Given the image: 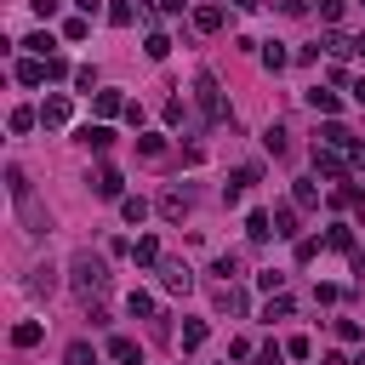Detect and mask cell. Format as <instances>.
<instances>
[{
	"label": "cell",
	"instance_id": "6da1fadb",
	"mask_svg": "<svg viewBox=\"0 0 365 365\" xmlns=\"http://www.w3.org/2000/svg\"><path fill=\"white\" fill-rule=\"evenodd\" d=\"M68 285L80 291V302H103L108 285H114V274H108V262L97 251H74L68 257Z\"/></svg>",
	"mask_w": 365,
	"mask_h": 365
},
{
	"label": "cell",
	"instance_id": "7a4b0ae2",
	"mask_svg": "<svg viewBox=\"0 0 365 365\" xmlns=\"http://www.w3.org/2000/svg\"><path fill=\"white\" fill-rule=\"evenodd\" d=\"M194 103H200V120L205 125H222L228 120V108H222V91H217V74H194Z\"/></svg>",
	"mask_w": 365,
	"mask_h": 365
},
{
	"label": "cell",
	"instance_id": "3957f363",
	"mask_svg": "<svg viewBox=\"0 0 365 365\" xmlns=\"http://www.w3.org/2000/svg\"><path fill=\"white\" fill-rule=\"evenodd\" d=\"M314 171L331 177V182H342V177H348V154L331 148V143H314Z\"/></svg>",
	"mask_w": 365,
	"mask_h": 365
},
{
	"label": "cell",
	"instance_id": "277c9868",
	"mask_svg": "<svg viewBox=\"0 0 365 365\" xmlns=\"http://www.w3.org/2000/svg\"><path fill=\"white\" fill-rule=\"evenodd\" d=\"M91 194H97V200H125V177H120L114 165H97V177H91Z\"/></svg>",
	"mask_w": 365,
	"mask_h": 365
},
{
	"label": "cell",
	"instance_id": "5b68a950",
	"mask_svg": "<svg viewBox=\"0 0 365 365\" xmlns=\"http://www.w3.org/2000/svg\"><path fill=\"white\" fill-rule=\"evenodd\" d=\"M160 285H165V291H194V268L177 262V257H165V262H160Z\"/></svg>",
	"mask_w": 365,
	"mask_h": 365
},
{
	"label": "cell",
	"instance_id": "8992f818",
	"mask_svg": "<svg viewBox=\"0 0 365 365\" xmlns=\"http://www.w3.org/2000/svg\"><path fill=\"white\" fill-rule=\"evenodd\" d=\"M68 114H74V103H68L63 91H51V97L40 103V125H51V131H57V125H68Z\"/></svg>",
	"mask_w": 365,
	"mask_h": 365
},
{
	"label": "cell",
	"instance_id": "52a82bcc",
	"mask_svg": "<svg viewBox=\"0 0 365 365\" xmlns=\"http://www.w3.org/2000/svg\"><path fill=\"white\" fill-rule=\"evenodd\" d=\"M222 23H228V11H222L217 0H200V6H194V29H200V34H217Z\"/></svg>",
	"mask_w": 365,
	"mask_h": 365
},
{
	"label": "cell",
	"instance_id": "ba28073f",
	"mask_svg": "<svg viewBox=\"0 0 365 365\" xmlns=\"http://www.w3.org/2000/svg\"><path fill=\"white\" fill-rule=\"evenodd\" d=\"M331 205H336V211H365V188H359V182H336V188H331Z\"/></svg>",
	"mask_w": 365,
	"mask_h": 365
},
{
	"label": "cell",
	"instance_id": "9c48e42d",
	"mask_svg": "<svg viewBox=\"0 0 365 365\" xmlns=\"http://www.w3.org/2000/svg\"><path fill=\"white\" fill-rule=\"evenodd\" d=\"M46 80H51L46 57H23V63H17V86H46Z\"/></svg>",
	"mask_w": 365,
	"mask_h": 365
},
{
	"label": "cell",
	"instance_id": "30bf717a",
	"mask_svg": "<svg viewBox=\"0 0 365 365\" xmlns=\"http://www.w3.org/2000/svg\"><path fill=\"white\" fill-rule=\"evenodd\" d=\"M80 143H86L91 154H108V143H114V131H108V120H97V125H80Z\"/></svg>",
	"mask_w": 365,
	"mask_h": 365
},
{
	"label": "cell",
	"instance_id": "8fae6325",
	"mask_svg": "<svg viewBox=\"0 0 365 365\" xmlns=\"http://www.w3.org/2000/svg\"><path fill=\"white\" fill-rule=\"evenodd\" d=\"M160 217H165V222H182V217H188V194H182V188H165V194H160Z\"/></svg>",
	"mask_w": 365,
	"mask_h": 365
},
{
	"label": "cell",
	"instance_id": "7c38bea8",
	"mask_svg": "<svg viewBox=\"0 0 365 365\" xmlns=\"http://www.w3.org/2000/svg\"><path fill=\"white\" fill-rule=\"evenodd\" d=\"M108 359H114V365H143V348H137L131 336H108Z\"/></svg>",
	"mask_w": 365,
	"mask_h": 365
},
{
	"label": "cell",
	"instance_id": "4fadbf2b",
	"mask_svg": "<svg viewBox=\"0 0 365 365\" xmlns=\"http://www.w3.org/2000/svg\"><path fill=\"white\" fill-rule=\"evenodd\" d=\"M91 108H97V120H114V114H125L131 103H125L120 91H97V97H91Z\"/></svg>",
	"mask_w": 365,
	"mask_h": 365
},
{
	"label": "cell",
	"instance_id": "5bb4252c",
	"mask_svg": "<svg viewBox=\"0 0 365 365\" xmlns=\"http://www.w3.org/2000/svg\"><path fill=\"white\" fill-rule=\"evenodd\" d=\"M302 103H308L314 114H325V120H336V91H325V86H314V91H302Z\"/></svg>",
	"mask_w": 365,
	"mask_h": 365
},
{
	"label": "cell",
	"instance_id": "9a60e30c",
	"mask_svg": "<svg viewBox=\"0 0 365 365\" xmlns=\"http://www.w3.org/2000/svg\"><path fill=\"white\" fill-rule=\"evenodd\" d=\"M131 257H137V268H160V262H165V257H160V240H154V234H143V240L131 245Z\"/></svg>",
	"mask_w": 365,
	"mask_h": 365
},
{
	"label": "cell",
	"instance_id": "2e32d148",
	"mask_svg": "<svg viewBox=\"0 0 365 365\" xmlns=\"http://www.w3.org/2000/svg\"><path fill=\"white\" fill-rule=\"evenodd\" d=\"M217 308H228V314H245L251 302H245V291H240L234 279H222V285H217Z\"/></svg>",
	"mask_w": 365,
	"mask_h": 365
},
{
	"label": "cell",
	"instance_id": "e0dca14e",
	"mask_svg": "<svg viewBox=\"0 0 365 365\" xmlns=\"http://www.w3.org/2000/svg\"><path fill=\"white\" fill-rule=\"evenodd\" d=\"M291 205H297V211H314V205H319V188H314L308 177H297V182H291Z\"/></svg>",
	"mask_w": 365,
	"mask_h": 365
},
{
	"label": "cell",
	"instance_id": "ac0fdd59",
	"mask_svg": "<svg viewBox=\"0 0 365 365\" xmlns=\"http://www.w3.org/2000/svg\"><path fill=\"white\" fill-rule=\"evenodd\" d=\"M268 234H274V217H268V211H251V217H245V240H251V245H262Z\"/></svg>",
	"mask_w": 365,
	"mask_h": 365
},
{
	"label": "cell",
	"instance_id": "d6986e66",
	"mask_svg": "<svg viewBox=\"0 0 365 365\" xmlns=\"http://www.w3.org/2000/svg\"><path fill=\"white\" fill-rule=\"evenodd\" d=\"M137 17H143V6H131V0H114V6H108V23H114V29H131Z\"/></svg>",
	"mask_w": 365,
	"mask_h": 365
},
{
	"label": "cell",
	"instance_id": "ffe728a7",
	"mask_svg": "<svg viewBox=\"0 0 365 365\" xmlns=\"http://www.w3.org/2000/svg\"><path fill=\"white\" fill-rule=\"evenodd\" d=\"M319 51H331V57H348V51H354V40H348L342 29H325V34H319Z\"/></svg>",
	"mask_w": 365,
	"mask_h": 365
},
{
	"label": "cell",
	"instance_id": "44dd1931",
	"mask_svg": "<svg viewBox=\"0 0 365 365\" xmlns=\"http://www.w3.org/2000/svg\"><path fill=\"white\" fill-rule=\"evenodd\" d=\"M319 143H331V148H348V143H354V131H348L342 120H325V125H319Z\"/></svg>",
	"mask_w": 365,
	"mask_h": 365
},
{
	"label": "cell",
	"instance_id": "7402d4cb",
	"mask_svg": "<svg viewBox=\"0 0 365 365\" xmlns=\"http://www.w3.org/2000/svg\"><path fill=\"white\" fill-rule=\"evenodd\" d=\"M137 154L143 160H160L165 154V131H137Z\"/></svg>",
	"mask_w": 365,
	"mask_h": 365
},
{
	"label": "cell",
	"instance_id": "603a6c76",
	"mask_svg": "<svg viewBox=\"0 0 365 365\" xmlns=\"http://www.w3.org/2000/svg\"><path fill=\"white\" fill-rule=\"evenodd\" d=\"M40 336H46V325H40V319H23V325H11V342H17V348H34Z\"/></svg>",
	"mask_w": 365,
	"mask_h": 365
},
{
	"label": "cell",
	"instance_id": "cb8c5ba5",
	"mask_svg": "<svg viewBox=\"0 0 365 365\" xmlns=\"http://www.w3.org/2000/svg\"><path fill=\"white\" fill-rule=\"evenodd\" d=\"M205 336H211V325H205V319H188V325H182V354L205 348Z\"/></svg>",
	"mask_w": 365,
	"mask_h": 365
},
{
	"label": "cell",
	"instance_id": "d4e9b609",
	"mask_svg": "<svg viewBox=\"0 0 365 365\" xmlns=\"http://www.w3.org/2000/svg\"><path fill=\"white\" fill-rule=\"evenodd\" d=\"M285 63H291V51H285L279 40H268V46H262V68H268V74H279Z\"/></svg>",
	"mask_w": 365,
	"mask_h": 365
},
{
	"label": "cell",
	"instance_id": "484cf974",
	"mask_svg": "<svg viewBox=\"0 0 365 365\" xmlns=\"http://www.w3.org/2000/svg\"><path fill=\"white\" fill-rule=\"evenodd\" d=\"M120 217H125V222L137 228V222L148 217V200H143V194H125V200H120Z\"/></svg>",
	"mask_w": 365,
	"mask_h": 365
},
{
	"label": "cell",
	"instance_id": "4316f807",
	"mask_svg": "<svg viewBox=\"0 0 365 365\" xmlns=\"http://www.w3.org/2000/svg\"><path fill=\"white\" fill-rule=\"evenodd\" d=\"M274 234L279 240H297V205H279L274 211Z\"/></svg>",
	"mask_w": 365,
	"mask_h": 365
},
{
	"label": "cell",
	"instance_id": "83f0119b",
	"mask_svg": "<svg viewBox=\"0 0 365 365\" xmlns=\"http://www.w3.org/2000/svg\"><path fill=\"white\" fill-rule=\"evenodd\" d=\"M29 291H34V297H51V291H57V268H34V274H29Z\"/></svg>",
	"mask_w": 365,
	"mask_h": 365
},
{
	"label": "cell",
	"instance_id": "f1b7e54d",
	"mask_svg": "<svg viewBox=\"0 0 365 365\" xmlns=\"http://www.w3.org/2000/svg\"><path fill=\"white\" fill-rule=\"evenodd\" d=\"M125 308H131V319H160V314H154V297H148V291H131V297H125Z\"/></svg>",
	"mask_w": 365,
	"mask_h": 365
},
{
	"label": "cell",
	"instance_id": "f546056e",
	"mask_svg": "<svg viewBox=\"0 0 365 365\" xmlns=\"http://www.w3.org/2000/svg\"><path fill=\"white\" fill-rule=\"evenodd\" d=\"M51 46H57V40H51L46 29H34V34L23 40V51H29V57H51Z\"/></svg>",
	"mask_w": 365,
	"mask_h": 365
},
{
	"label": "cell",
	"instance_id": "4dcf8cb0",
	"mask_svg": "<svg viewBox=\"0 0 365 365\" xmlns=\"http://www.w3.org/2000/svg\"><path fill=\"white\" fill-rule=\"evenodd\" d=\"M285 137H291V131H285V125H268V131H262V148H268V154H274V160H279V154H285V148H291V143H285Z\"/></svg>",
	"mask_w": 365,
	"mask_h": 365
},
{
	"label": "cell",
	"instance_id": "1f68e13d",
	"mask_svg": "<svg viewBox=\"0 0 365 365\" xmlns=\"http://www.w3.org/2000/svg\"><path fill=\"white\" fill-rule=\"evenodd\" d=\"M6 194H11V200L34 194V188H29V177H23V165H6Z\"/></svg>",
	"mask_w": 365,
	"mask_h": 365
},
{
	"label": "cell",
	"instance_id": "d6a6232c",
	"mask_svg": "<svg viewBox=\"0 0 365 365\" xmlns=\"http://www.w3.org/2000/svg\"><path fill=\"white\" fill-rule=\"evenodd\" d=\"M262 319H268V325H274V319H291V297H285V291H274V297H268V308H262Z\"/></svg>",
	"mask_w": 365,
	"mask_h": 365
},
{
	"label": "cell",
	"instance_id": "836d02e7",
	"mask_svg": "<svg viewBox=\"0 0 365 365\" xmlns=\"http://www.w3.org/2000/svg\"><path fill=\"white\" fill-rule=\"evenodd\" d=\"M325 251H354V228H342V222H336V228L325 234Z\"/></svg>",
	"mask_w": 365,
	"mask_h": 365
},
{
	"label": "cell",
	"instance_id": "e575fe53",
	"mask_svg": "<svg viewBox=\"0 0 365 365\" xmlns=\"http://www.w3.org/2000/svg\"><path fill=\"white\" fill-rule=\"evenodd\" d=\"M143 51H148V57H154V63H160V57H165V51H171V40H165V34H160V29H148V40H143Z\"/></svg>",
	"mask_w": 365,
	"mask_h": 365
},
{
	"label": "cell",
	"instance_id": "d590c367",
	"mask_svg": "<svg viewBox=\"0 0 365 365\" xmlns=\"http://www.w3.org/2000/svg\"><path fill=\"white\" fill-rule=\"evenodd\" d=\"M165 125H188V103L182 97H165Z\"/></svg>",
	"mask_w": 365,
	"mask_h": 365
},
{
	"label": "cell",
	"instance_id": "8d00e7d4",
	"mask_svg": "<svg viewBox=\"0 0 365 365\" xmlns=\"http://www.w3.org/2000/svg\"><path fill=\"white\" fill-rule=\"evenodd\" d=\"M34 120H40V114H34V108H11V120H6V125H11V131H17V137H23V131H34Z\"/></svg>",
	"mask_w": 365,
	"mask_h": 365
},
{
	"label": "cell",
	"instance_id": "74e56055",
	"mask_svg": "<svg viewBox=\"0 0 365 365\" xmlns=\"http://www.w3.org/2000/svg\"><path fill=\"white\" fill-rule=\"evenodd\" d=\"M68 365H97V354H91V342H68V354H63Z\"/></svg>",
	"mask_w": 365,
	"mask_h": 365
},
{
	"label": "cell",
	"instance_id": "f35d334b",
	"mask_svg": "<svg viewBox=\"0 0 365 365\" xmlns=\"http://www.w3.org/2000/svg\"><path fill=\"white\" fill-rule=\"evenodd\" d=\"M285 359H291V354H285L279 342H262V348H257V365H285Z\"/></svg>",
	"mask_w": 365,
	"mask_h": 365
},
{
	"label": "cell",
	"instance_id": "ab89813d",
	"mask_svg": "<svg viewBox=\"0 0 365 365\" xmlns=\"http://www.w3.org/2000/svg\"><path fill=\"white\" fill-rule=\"evenodd\" d=\"M257 285L274 297V291H285V274H279V268H262V274H257Z\"/></svg>",
	"mask_w": 365,
	"mask_h": 365
},
{
	"label": "cell",
	"instance_id": "60d3db41",
	"mask_svg": "<svg viewBox=\"0 0 365 365\" xmlns=\"http://www.w3.org/2000/svg\"><path fill=\"white\" fill-rule=\"evenodd\" d=\"M86 34H91L86 17H68V23H63V40H86Z\"/></svg>",
	"mask_w": 365,
	"mask_h": 365
},
{
	"label": "cell",
	"instance_id": "b9f144b4",
	"mask_svg": "<svg viewBox=\"0 0 365 365\" xmlns=\"http://www.w3.org/2000/svg\"><path fill=\"white\" fill-rule=\"evenodd\" d=\"M211 274H217V279H234V274H240V257H217Z\"/></svg>",
	"mask_w": 365,
	"mask_h": 365
},
{
	"label": "cell",
	"instance_id": "7bdbcfd3",
	"mask_svg": "<svg viewBox=\"0 0 365 365\" xmlns=\"http://www.w3.org/2000/svg\"><path fill=\"white\" fill-rule=\"evenodd\" d=\"M342 154H348V171H365V143H359V137H354Z\"/></svg>",
	"mask_w": 365,
	"mask_h": 365
},
{
	"label": "cell",
	"instance_id": "ee69618b",
	"mask_svg": "<svg viewBox=\"0 0 365 365\" xmlns=\"http://www.w3.org/2000/svg\"><path fill=\"white\" fill-rule=\"evenodd\" d=\"M46 68H51V86H57V80H74V74H68V63H63V57H57V51H51V57H46Z\"/></svg>",
	"mask_w": 365,
	"mask_h": 365
},
{
	"label": "cell",
	"instance_id": "f6af8a7d",
	"mask_svg": "<svg viewBox=\"0 0 365 365\" xmlns=\"http://www.w3.org/2000/svg\"><path fill=\"white\" fill-rule=\"evenodd\" d=\"M74 86H80V91H97V68H91V63H86V68H74Z\"/></svg>",
	"mask_w": 365,
	"mask_h": 365
},
{
	"label": "cell",
	"instance_id": "bcb514c9",
	"mask_svg": "<svg viewBox=\"0 0 365 365\" xmlns=\"http://www.w3.org/2000/svg\"><path fill=\"white\" fill-rule=\"evenodd\" d=\"M285 354H291V359H308V354H314V342H308V336H291V342H285Z\"/></svg>",
	"mask_w": 365,
	"mask_h": 365
},
{
	"label": "cell",
	"instance_id": "7dc6e473",
	"mask_svg": "<svg viewBox=\"0 0 365 365\" xmlns=\"http://www.w3.org/2000/svg\"><path fill=\"white\" fill-rule=\"evenodd\" d=\"M342 6H348V0H319V17H325V23H336V17H342Z\"/></svg>",
	"mask_w": 365,
	"mask_h": 365
},
{
	"label": "cell",
	"instance_id": "c3c4849f",
	"mask_svg": "<svg viewBox=\"0 0 365 365\" xmlns=\"http://www.w3.org/2000/svg\"><path fill=\"white\" fill-rule=\"evenodd\" d=\"M154 6H160V17H182V6H188V0H154Z\"/></svg>",
	"mask_w": 365,
	"mask_h": 365
},
{
	"label": "cell",
	"instance_id": "681fc988",
	"mask_svg": "<svg viewBox=\"0 0 365 365\" xmlns=\"http://www.w3.org/2000/svg\"><path fill=\"white\" fill-rule=\"evenodd\" d=\"M279 11H285V17H302V11H308V0H279Z\"/></svg>",
	"mask_w": 365,
	"mask_h": 365
},
{
	"label": "cell",
	"instance_id": "f907efd6",
	"mask_svg": "<svg viewBox=\"0 0 365 365\" xmlns=\"http://www.w3.org/2000/svg\"><path fill=\"white\" fill-rule=\"evenodd\" d=\"M29 6H34V11H40V17H51V11H57V6H63V0H29Z\"/></svg>",
	"mask_w": 365,
	"mask_h": 365
},
{
	"label": "cell",
	"instance_id": "816d5d0a",
	"mask_svg": "<svg viewBox=\"0 0 365 365\" xmlns=\"http://www.w3.org/2000/svg\"><path fill=\"white\" fill-rule=\"evenodd\" d=\"M348 91H354V103L365 108V74H359V80H348Z\"/></svg>",
	"mask_w": 365,
	"mask_h": 365
},
{
	"label": "cell",
	"instance_id": "f5cc1de1",
	"mask_svg": "<svg viewBox=\"0 0 365 365\" xmlns=\"http://www.w3.org/2000/svg\"><path fill=\"white\" fill-rule=\"evenodd\" d=\"M228 6H234V11H257L262 0H228Z\"/></svg>",
	"mask_w": 365,
	"mask_h": 365
},
{
	"label": "cell",
	"instance_id": "db71d44e",
	"mask_svg": "<svg viewBox=\"0 0 365 365\" xmlns=\"http://www.w3.org/2000/svg\"><path fill=\"white\" fill-rule=\"evenodd\" d=\"M354 51H359V57H365V34H359V40H354Z\"/></svg>",
	"mask_w": 365,
	"mask_h": 365
},
{
	"label": "cell",
	"instance_id": "11a10c76",
	"mask_svg": "<svg viewBox=\"0 0 365 365\" xmlns=\"http://www.w3.org/2000/svg\"><path fill=\"white\" fill-rule=\"evenodd\" d=\"M354 365H365V348H359V359H354Z\"/></svg>",
	"mask_w": 365,
	"mask_h": 365
},
{
	"label": "cell",
	"instance_id": "9f6ffc18",
	"mask_svg": "<svg viewBox=\"0 0 365 365\" xmlns=\"http://www.w3.org/2000/svg\"><path fill=\"white\" fill-rule=\"evenodd\" d=\"M359 6H365V0H359Z\"/></svg>",
	"mask_w": 365,
	"mask_h": 365
}]
</instances>
